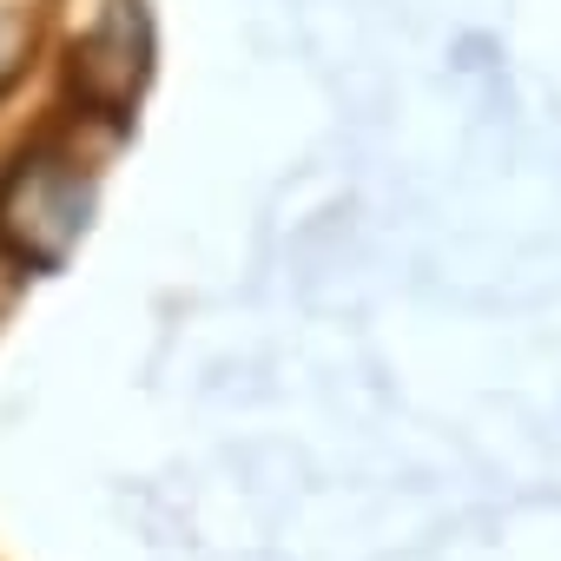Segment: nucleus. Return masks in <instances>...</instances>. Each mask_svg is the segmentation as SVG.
I'll return each instance as SVG.
<instances>
[{
    "instance_id": "f03ea898",
    "label": "nucleus",
    "mask_w": 561,
    "mask_h": 561,
    "mask_svg": "<svg viewBox=\"0 0 561 561\" xmlns=\"http://www.w3.org/2000/svg\"><path fill=\"white\" fill-rule=\"evenodd\" d=\"M146 80V14L139 0H113L106 21L73 47V87H80V113L106 119L113 133L126 126L133 100Z\"/></svg>"
},
{
    "instance_id": "f257e3e1",
    "label": "nucleus",
    "mask_w": 561,
    "mask_h": 561,
    "mask_svg": "<svg viewBox=\"0 0 561 561\" xmlns=\"http://www.w3.org/2000/svg\"><path fill=\"white\" fill-rule=\"evenodd\" d=\"M87 113L54 119L0 172V251L21 271H54L93 211V152L80 146Z\"/></svg>"
}]
</instances>
